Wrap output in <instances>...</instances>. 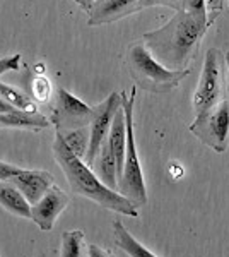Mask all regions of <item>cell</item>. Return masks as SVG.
I'll return each mask as SVG.
<instances>
[{
	"label": "cell",
	"mask_w": 229,
	"mask_h": 257,
	"mask_svg": "<svg viewBox=\"0 0 229 257\" xmlns=\"http://www.w3.org/2000/svg\"><path fill=\"white\" fill-rule=\"evenodd\" d=\"M21 167L12 163H6V161L0 160V180H11L12 177H16L21 172Z\"/></svg>",
	"instance_id": "24"
},
{
	"label": "cell",
	"mask_w": 229,
	"mask_h": 257,
	"mask_svg": "<svg viewBox=\"0 0 229 257\" xmlns=\"http://www.w3.org/2000/svg\"><path fill=\"white\" fill-rule=\"evenodd\" d=\"M169 7L174 11H181L183 7V0H139V12L149 7Z\"/></svg>",
	"instance_id": "20"
},
{
	"label": "cell",
	"mask_w": 229,
	"mask_h": 257,
	"mask_svg": "<svg viewBox=\"0 0 229 257\" xmlns=\"http://www.w3.org/2000/svg\"><path fill=\"white\" fill-rule=\"evenodd\" d=\"M11 182L24 194V197L33 206L48 192V189H52L55 185V177L47 170L23 168L18 175L11 178Z\"/></svg>",
	"instance_id": "11"
},
{
	"label": "cell",
	"mask_w": 229,
	"mask_h": 257,
	"mask_svg": "<svg viewBox=\"0 0 229 257\" xmlns=\"http://www.w3.org/2000/svg\"><path fill=\"white\" fill-rule=\"evenodd\" d=\"M87 257H113L110 250L99 247V245H87Z\"/></svg>",
	"instance_id": "25"
},
{
	"label": "cell",
	"mask_w": 229,
	"mask_h": 257,
	"mask_svg": "<svg viewBox=\"0 0 229 257\" xmlns=\"http://www.w3.org/2000/svg\"><path fill=\"white\" fill-rule=\"evenodd\" d=\"M0 206L14 216L31 219V204L11 180H0Z\"/></svg>",
	"instance_id": "13"
},
{
	"label": "cell",
	"mask_w": 229,
	"mask_h": 257,
	"mask_svg": "<svg viewBox=\"0 0 229 257\" xmlns=\"http://www.w3.org/2000/svg\"><path fill=\"white\" fill-rule=\"evenodd\" d=\"M26 93L41 105H50L53 99V86L52 81L45 74H33L28 81V91Z\"/></svg>",
	"instance_id": "18"
},
{
	"label": "cell",
	"mask_w": 229,
	"mask_h": 257,
	"mask_svg": "<svg viewBox=\"0 0 229 257\" xmlns=\"http://www.w3.org/2000/svg\"><path fill=\"white\" fill-rule=\"evenodd\" d=\"M125 67L137 88H142L152 94L171 93L180 86L185 77L190 76V69L171 70L157 62L145 48L142 40H137L125 53Z\"/></svg>",
	"instance_id": "3"
},
{
	"label": "cell",
	"mask_w": 229,
	"mask_h": 257,
	"mask_svg": "<svg viewBox=\"0 0 229 257\" xmlns=\"http://www.w3.org/2000/svg\"><path fill=\"white\" fill-rule=\"evenodd\" d=\"M122 93L113 91L105 101H101L99 105L94 106V115L89 123V149H87V155L84 160L89 167H93L96 155L99 153L103 144L106 143L116 111L122 108Z\"/></svg>",
	"instance_id": "8"
},
{
	"label": "cell",
	"mask_w": 229,
	"mask_h": 257,
	"mask_svg": "<svg viewBox=\"0 0 229 257\" xmlns=\"http://www.w3.org/2000/svg\"><path fill=\"white\" fill-rule=\"evenodd\" d=\"M94 173L98 175L99 180L110 189L118 190V167H116V160L111 153V148L108 144V141L101 146L99 153L96 155L93 167Z\"/></svg>",
	"instance_id": "14"
},
{
	"label": "cell",
	"mask_w": 229,
	"mask_h": 257,
	"mask_svg": "<svg viewBox=\"0 0 229 257\" xmlns=\"http://www.w3.org/2000/svg\"><path fill=\"white\" fill-rule=\"evenodd\" d=\"M50 108V122L55 127V132H67L79 127H87L93 120L94 106L72 94L65 88H57Z\"/></svg>",
	"instance_id": "6"
},
{
	"label": "cell",
	"mask_w": 229,
	"mask_h": 257,
	"mask_svg": "<svg viewBox=\"0 0 229 257\" xmlns=\"http://www.w3.org/2000/svg\"><path fill=\"white\" fill-rule=\"evenodd\" d=\"M33 74H45L47 72V67H45V64H36L35 67L31 69Z\"/></svg>",
	"instance_id": "28"
},
{
	"label": "cell",
	"mask_w": 229,
	"mask_h": 257,
	"mask_svg": "<svg viewBox=\"0 0 229 257\" xmlns=\"http://www.w3.org/2000/svg\"><path fill=\"white\" fill-rule=\"evenodd\" d=\"M188 131L215 153H224L229 141V101L222 99L195 117Z\"/></svg>",
	"instance_id": "7"
},
{
	"label": "cell",
	"mask_w": 229,
	"mask_h": 257,
	"mask_svg": "<svg viewBox=\"0 0 229 257\" xmlns=\"http://www.w3.org/2000/svg\"><path fill=\"white\" fill-rule=\"evenodd\" d=\"M74 2L77 4L79 7H81L82 11H86V12H89L93 7L96 6V4L99 2V0H74Z\"/></svg>",
	"instance_id": "26"
},
{
	"label": "cell",
	"mask_w": 229,
	"mask_h": 257,
	"mask_svg": "<svg viewBox=\"0 0 229 257\" xmlns=\"http://www.w3.org/2000/svg\"><path fill=\"white\" fill-rule=\"evenodd\" d=\"M70 197L60 187L53 185L48 192L31 206V219L40 226L41 231H50L55 225L57 218L69 206Z\"/></svg>",
	"instance_id": "9"
},
{
	"label": "cell",
	"mask_w": 229,
	"mask_h": 257,
	"mask_svg": "<svg viewBox=\"0 0 229 257\" xmlns=\"http://www.w3.org/2000/svg\"><path fill=\"white\" fill-rule=\"evenodd\" d=\"M226 6H227V9H229V0H226Z\"/></svg>",
	"instance_id": "29"
},
{
	"label": "cell",
	"mask_w": 229,
	"mask_h": 257,
	"mask_svg": "<svg viewBox=\"0 0 229 257\" xmlns=\"http://www.w3.org/2000/svg\"><path fill=\"white\" fill-rule=\"evenodd\" d=\"M226 59L219 48H209L203 57L202 74L198 77L197 89L193 93L195 115L212 108L226 99Z\"/></svg>",
	"instance_id": "5"
},
{
	"label": "cell",
	"mask_w": 229,
	"mask_h": 257,
	"mask_svg": "<svg viewBox=\"0 0 229 257\" xmlns=\"http://www.w3.org/2000/svg\"><path fill=\"white\" fill-rule=\"evenodd\" d=\"M113 238L116 247L120 250H123L128 257H157L128 231V228L123 225L122 219H115L113 221Z\"/></svg>",
	"instance_id": "15"
},
{
	"label": "cell",
	"mask_w": 229,
	"mask_h": 257,
	"mask_svg": "<svg viewBox=\"0 0 229 257\" xmlns=\"http://www.w3.org/2000/svg\"><path fill=\"white\" fill-rule=\"evenodd\" d=\"M52 125L50 118L41 111H0V128H24V131H43Z\"/></svg>",
	"instance_id": "12"
},
{
	"label": "cell",
	"mask_w": 229,
	"mask_h": 257,
	"mask_svg": "<svg viewBox=\"0 0 229 257\" xmlns=\"http://www.w3.org/2000/svg\"><path fill=\"white\" fill-rule=\"evenodd\" d=\"M21 69V55L19 53H12L9 57H2L0 59V76L7 72H16Z\"/></svg>",
	"instance_id": "21"
},
{
	"label": "cell",
	"mask_w": 229,
	"mask_h": 257,
	"mask_svg": "<svg viewBox=\"0 0 229 257\" xmlns=\"http://www.w3.org/2000/svg\"><path fill=\"white\" fill-rule=\"evenodd\" d=\"M0 96L6 99L9 105L23 111H40L38 103L35 101L24 89L11 86L7 82H0Z\"/></svg>",
	"instance_id": "16"
},
{
	"label": "cell",
	"mask_w": 229,
	"mask_h": 257,
	"mask_svg": "<svg viewBox=\"0 0 229 257\" xmlns=\"http://www.w3.org/2000/svg\"><path fill=\"white\" fill-rule=\"evenodd\" d=\"M137 86L130 91H123V108L125 117H127V153H125L123 172L118 180V192L130 199L132 202L140 208L147 204V190H145L144 173L139 161V153H137L135 144V131H134V103H135Z\"/></svg>",
	"instance_id": "4"
},
{
	"label": "cell",
	"mask_w": 229,
	"mask_h": 257,
	"mask_svg": "<svg viewBox=\"0 0 229 257\" xmlns=\"http://www.w3.org/2000/svg\"><path fill=\"white\" fill-rule=\"evenodd\" d=\"M210 28L209 16L176 11L164 26L142 35L145 48L157 62L171 70L190 69L200 48V43Z\"/></svg>",
	"instance_id": "1"
},
{
	"label": "cell",
	"mask_w": 229,
	"mask_h": 257,
	"mask_svg": "<svg viewBox=\"0 0 229 257\" xmlns=\"http://www.w3.org/2000/svg\"><path fill=\"white\" fill-rule=\"evenodd\" d=\"M58 134L64 138L67 146L76 153L79 158L86 160L87 149H89V125L79 127V128H74V131H67V132H58Z\"/></svg>",
	"instance_id": "19"
},
{
	"label": "cell",
	"mask_w": 229,
	"mask_h": 257,
	"mask_svg": "<svg viewBox=\"0 0 229 257\" xmlns=\"http://www.w3.org/2000/svg\"><path fill=\"white\" fill-rule=\"evenodd\" d=\"M181 11H188L193 14H207V0H183Z\"/></svg>",
	"instance_id": "22"
},
{
	"label": "cell",
	"mask_w": 229,
	"mask_h": 257,
	"mask_svg": "<svg viewBox=\"0 0 229 257\" xmlns=\"http://www.w3.org/2000/svg\"><path fill=\"white\" fill-rule=\"evenodd\" d=\"M224 59H226V67H227V88H226V98L229 101V50L224 52Z\"/></svg>",
	"instance_id": "27"
},
{
	"label": "cell",
	"mask_w": 229,
	"mask_h": 257,
	"mask_svg": "<svg viewBox=\"0 0 229 257\" xmlns=\"http://www.w3.org/2000/svg\"><path fill=\"white\" fill-rule=\"evenodd\" d=\"M52 149L55 161L62 168V172H64V175L69 182L70 190L76 196L93 201L94 204L113 211V213L123 214V216L139 218V208L134 202L122 196L118 190H113L103 184L94 173V170L82 158H79L76 153L67 146V143L58 132H55V141H53Z\"/></svg>",
	"instance_id": "2"
},
{
	"label": "cell",
	"mask_w": 229,
	"mask_h": 257,
	"mask_svg": "<svg viewBox=\"0 0 229 257\" xmlns=\"http://www.w3.org/2000/svg\"><path fill=\"white\" fill-rule=\"evenodd\" d=\"M226 7V0H207V12H209V23L210 26L214 24V21L219 18V14Z\"/></svg>",
	"instance_id": "23"
},
{
	"label": "cell",
	"mask_w": 229,
	"mask_h": 257,
	"mask_svg": "<svg viewBox=\"0 0 229 257\" xmlns=\"http://www.w3.org/2000/svg\"><path fill=\"white\" fill-rule=\"evenodd\" d=\"M60 257H87L86 235L82 230H65L62 233Z\"/></svg>",
	"instance_id": "17"
},
{
	"label": "cell",
	"mask_w": 229,
	"mask_h": 257,
	"mask_svg": "<svg viewBox=\"0 0 229 257\" xmlns=\"http://www.w3.org/2000/svg\"><path fill=\"white\" fill-rule=\"evenodd\" d=\"M139 12V0H99L87 12L89 26H103L122 21L128 16Z\"/></svg>",
	"instance_id": "10"
}]
</instances>
